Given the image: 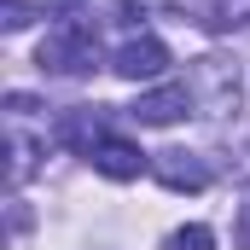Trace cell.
<instances>
[{
  "mask_svg": "<svg viewBox=\"0 0 250 250\" xmlns=\"http://www.w3.org/2000/svg\"><path fill=\"white\" fill-rule=\"evenodd\" d=\"M35 64H41L47 76H93V70H99V29H93L87 18H76V12L59 6V23L47 29Z\"/></svg>",
  "mask_w": 250,
  "mask_h": 250,
  "instance_id": "6da1fadb",
  "label": "cell"
},
{
  "mask_svg": "<svg viewBox=\"0 0 250 250\" xmlns=\"http://www.w3.org/2000/svg\"><path fill=\"white\" fill-rule=\"evenodd\" d=\"M187 87H192V99H198L209 117H221V111L239 105V70H233L227 59H192Z\"/></svg>",
  "mask_w": 250,
  "mask_h": 250,
  "instance_id": "7a4b0ae2",
  "label": "cell"
},
{
  "mask_svg": "<svg viewBox=\"0 0 250 250\" xmlns=\"http://www.w3.org/2000/svg\"><path fill=\"white\" fill-rule=\"evenodd\" d=\"M198 111V99H192L187 82H163V87H146L134 105H128V117L140 128H175L181 117H192Z\"/></svg>",
  "mask_w": 250,
  "mask_h": 250,
  "instance_id": "3957f363",
  "label": "cell"
},
{
  "mask_svg": "<svg viewBox=\"0 0 250 250\" xmlns=\"http://www.w3.org/2000/svg\"><path fill=\"white\" fill-rule=\"evenodd\" d=\"M111 70H117L123 82H157V76L169 70V47H163L157 35L140 29V35H128L123 47L111 53Z\"/></svg>",
  "mask_w": 250,
  "mask_h": 250,
  "instance_id": "277c9868",
  "label": "cell"
},
{
  "mask_svg": "<svg viewBox=\"0 0 250 250\" xmlns=\"http://www.w3.org/2000/svg\"><path fill=\"white\" fill-rule=\"evenodd\" d=\"M87 163H93V175H105V181H140V175L151 169V157H146L134 140H123V134H105V140L87 151Z\"/></svg>",
  "mask_w": 250,
  "mask_h": 250,
  "instance_id": "5b68a950",
  "label": "cell"
},
{
  "mask_svg": "<svg viewBox=\"0 0 250 250\" xmlns=\"http://www.w3.org/2000/svg\"><path fill=\"white\" fill-rule=\"evenodd\" d=\"M151 175L169 192H204L209 187V163H204L198 151H157V157H151Z\"/></svg>",
  "mask_w": 250,
  "mask_h": 250,
  "instance_id": "8992f818",
  "label": "cell"
},
{
  "mask_svg": "<svg viewBox=\"0 0 250 250\" xmlns=\"http://www.w3.org/2000/svg\"><path fill=\"white\" fill-rule=\"evenodd\" d=\"M192 6H198V23L215 35H233L250 23V0H192Z\"/></svg>",
  "mask_w": 250,
  "mask_h": 250,
  "instance_id": "52a82bcc",
  "label": "cell"
},
{
  "mask_svg": "<svg viewBox=\"0 0 250 250\" xmlns=\"http://www.w3.org/2000/svg\"><path fill=\"white\" fill-rule=\"evenodd\" d=\"M6 151H12V187H23V181L35 175V140L12 123V134H6Z\"/></svg>",
  "mask_w": 250,
  "mask_h": 250,
  "instance_id": "ba28073f",
  "label": "cell"
},
{
  "mask_svg": "<svg viewBox=\"0 0 250 250\" xmlns=\"http://www.w3.org/2000/svg\"><path fill=\"white\" fill-rule=\"evenodd\" d=\"M163 250H215V233H209L204 221H192V227H175V233L163 239Z\"/></svg>",
  "mask_w": 250,
  "mask_h": 250,
  "instance_id": "9c48e42d",
  "label": "cell"
},
{
  "mask_svg": "<svg viewBox=\"0 0 250 250\" xmlns=\"http://www.w3.org/2000/svg\"><path fill=\"white\" fill-rule=\"evenodd\" d=\"M29 18H35V6H29V0H0V29H6V35L29 29Z\"/></svg>",
  "mask_w": 250,
  "mask_h": 250,
  "instance_id": "30bf717a",
  "label": "cell"
},
{
  "mask_svg": "<svg viewBox=\"0 0 250 250\" xmlns=\"http://www.w3.org/2000/svg\"><path fill=\"white\" fill-rule=\"evenodd\" d=\"M233 239H239V250H250V181H245V192H239V215H233Z\"/></svg>",
  "mask_w": 250,
  "mask_h": 250,
  "instance_id": "8fae6325",
  "label": "cell"
}]
</instances>
